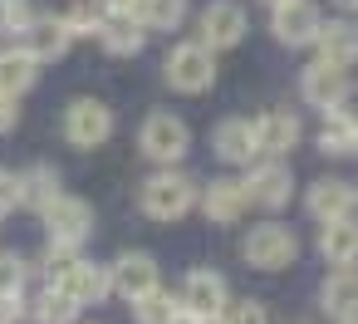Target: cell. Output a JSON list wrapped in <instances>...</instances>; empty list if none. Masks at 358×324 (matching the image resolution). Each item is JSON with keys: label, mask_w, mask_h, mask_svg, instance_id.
<instances>
[{"label": "cell", "mask_w": 358, "mask_h": 324, "mask_svg": "<svg viewBox=\"0 0 358 324\" xmlns=\"http://www.w3.org/2000/svg\"><path fill=\"white\" fill-rule=\"evenodd\" d=\"M196 206V182L187 177V172H152L148 182H143V211L152 216V221H177V216H187Z\"/></svg>", "instance_id": "1"}, {"label": "cell", "mask_w": 358, "mask_h": 324, "mask_svg": "<svg viewBox=\"0 0 358 324\" xmlns=\"http://www.w3.org/2000/svg\"><path fill=\"white\" fill-rule=\"evenodd\" d=\"M241 255H245V265H255V270H285V265H294L299 241H294L289 226L260 221V226H250V236L241 241Z\"/></svg>", "instance_id": "2"}, {"label": "cell", "mask_w": 358, "mask_h": 324, "mask_svg": "<svg viewBox=\"0 0 358 324\" xmlns=\"http://www.w3.org/2000/svg\"><path fill=\"white\" fill-rule=\"evenodd\" d=\"M138 148H143L152 162L172 167V162L187 157V148H192V128H187L177 113H148V118H143V133H138Z\"/></svg>", "instance_id": "3"}, {"label": "cell", "mask_w": 358, "mask_h": 324, "mask_svg": "<svg viewBox=\"0 0 358 324\" xmlns=\"http://www.w3.org/2000/svg\"><path fill=\"white\" fill-rule=\"evenodd\" d=\"M216 50H206V45H177L167 59H162V79L172 84V89H182V94H201V89H211L216 84V59H211Z\"/></svg>", "instance_id": "4"}, {"label": "cell", "mask_w": 358, "mask_h": 324, "mask_svg": "<svg viewBox=\"0 0 358 324\" xmlns=\"http://www.w3.org/2000/svg\"><path fill=\"white\" fill-rule=\"evenodd\" d=\"M64 138L74 148H103L113 138V108L99 99H74L64 113Z\"/></svg>", "instance_id": "5"}, {"label": "cell", "mask_w": 358, "mask_h": 324, "mask_svg": "<svg viewBox=\"0 0 358 324\" xmlns=\"http://www.w3.org/2000/svg\"><path fill=\"white\" fill-rule=\"evenodd\" d=\"M45 231H50V246H79V241L94 231V211H89V202L59 192V197L45 206Z\"/></svg>", "instance_id": "6"}, {"label": "cell", "mask_w": 358, "mask_h": 324, "mask_svg": "<svg viewBox=\"0 0 358 324\" xmlns=\"http://www.w3.org/2000/svg\"><path fill=\"white\" fill-rule=\"evenodd\" d=\"M319 25H324V15H319L314 0H285V6H275V20H270L275 40H280V45H289V50L314 45Z\"/></svg>", "instance_id": "7"}, {"label": "cell", "mask_w": 358, "mask_h": 324, "mask_svg": "<svg viewBox=\"0 0 358 324\" xmlns=\"http://www.w3.org/2000/svg\"><path fill=\"white\" fill-rule=\"evenodd\" d=\"M299 94H304V104L309 108H324V113H334V108H343V99H348V74L338 69V64H309L304 69V79H299Z\"/></svg>", "instance_id": "8"}, {"label": "cell", "mask_w": 358, "mask_h": 324, "mask_svg": "<svg viewBox=\"0 0 358 324\" xmlns=\"http://www.w3.org/2000/svg\"><path fill=\"white\" fill-rule=\"evenodd\" d=\"M245 40V10L236 0H211L201 10V45L206 50H231Z\"/></svg>", "instance_id": "9"}, {"label": "cell", "mask_w": 358, "mask_h": 324, "mask_svg": "<svg viewBox=\"0 0 358 324\" xmlns=\"http://www.w3.org/2000/svg\"><path fill=\"white\" fill-rule=\"evenodd\" d=\"M289 187H294V172H289L285 162H260V167H250V177H245V202L275 211V206L289 202Z\"/></svg>", "instance_id": "10"}, {"label": "cell", "mask_w": 358, "mask_h": 324, "mask_svg": "<svg viewBox=\"0 0 358 324\" xmlns=\"http://www.w3.org/2000/svg\"><path fill=\"white\" fill-rule=\"evenodd\" d=\"M55 290H64L74 304H99L108 290H113V275L94 260H74L64 275H55Z\"/></svg>", "instance_id": "11"}, {"label": "cell", "mask_w": 358, "mask_h": 324, "mask_svg": "<svg viewBox=\"0 0 358 324\" xmlns=\"http://www.w3.org/2000/svg\"><path fill=\"white\" fill-rule=\"evenodd\" d=\"M113 275V290L123 295V300H143V295H152L157 290V260L152 255H143V251H128V255H118V265L108 270Z\"/></svg>", "instance_id": "12"}, {"label": "cell", "mask_w": 358, "mask_h": 324, "mask_svg": "<svg viewBox=\"0 0 358 324\" xmlns=\"http://www.w3.org/2000/svg\"><path fill=\"white\" fill-rule=\"evenodd\" d=\"M99 40H103V50H108V55L133 59V55L143 50L148 30H143V20H138L133 10H108V15L99 20Z\"/></svg>", "instance_id": "13"}, {"label": "cell", "mask_w": 358, "mask_h": 324, "mask_svg": "<svg viewBox=\"0 0 358 324\" xmlns=\"http://www.w3.org/2000/svg\"><path fill=\"white\" fill-rule=\"evenodd\" d=\"M25 50L40 59V64H50V59H64L69 55V45H74V35H69V25H64V15H35V25L25 30Z\"/></svg>", "instance_id": "14"}, {"label": "cell", "mask_w": 358, "mask_h": 324, "mask_svg": "<svg viewBox=\"0 0 358 324\" xmlns=\"http://www.w3.org/2000/svg\"><path fill=\"white\" fill-rule=\"evenodd\" d=\"M221 304H226V280L216 270H192L182 285V309L211 319V314H221Z\"/></svg>", "instance_id": "15"}, {"label": "cell", "mask_w": 358, "mask_h": 324, "mask_svg": "<svg viewBox=\"0 0 358 324\" xmlns=\"http://www.w3.org/2000/svg\"><path fill=\"white\" fill-rule=\"evenodd\" d=\"M299 143V118L285 113V108H270L265 118H255V148L270 153V157H285L289 148Z\"/></svg>", "instance_id": "16"}, {"label": "cell", "mask_w": 358, "mask_h": 324, "mask_svg": "<svg viewBox=\"0 0 358 324\" xmlns=\"http://www.w3.org/2000/svg\"><path fill=\"white\" fill-rule=\"evenodd\" d=\"M201 211H206V221H216V226L241 221V211H245V182L216 177V182L201 192Z\"/></svg>", "instance_id": "17"}, {"label": "cell", "mask_w": 358, "mask_h": 324, "mask_svg": "<svg viewBox=\"0 0 358 324\" xmlns=\"http://www.w3.org/2000/svg\"><path fill=\"white\" fill-rule=\"evenodd\" d=\"M314 45H319V59H324V64L348 69V64L358 59V25H353V20H329V25H319Z\"/></svg>", "instance_id": "18"}, {"label": "cell", "mask_w": 358, "mask_h": 324, "mask_svg": "<svg viewBox=\"0 0 358 324\" xmlns=\"http://www.w3.org/2000/svg\"><path fill=\"white\" fill-rule=\"evenodd\" d=\"M40 79V59L30 50H0V99H20Z\"/></svg>", "instance_id": "19"}, {"label": "cell", "mask_w": 358, "mask_h": 324, "mask_svg": "<svg viewBox=\"0 0 358 324\" xmlns=\"http://www.w3.org/2000/svg\"><path fill=\"white\" fill-rule=\"evenodd\" d=\"M319 251H324L329 265H353V260H358V221H353V216L324 221V231H319Z\"/></svg>", "instance_id": "20"}, {"label": "cell", "mask_w": 358, "mask_h": 324, "mask_svg": "<svg viewBox=\"0 0 358 324\" xmlns=\"http://www.w3.org/2000/svg\"><path fill=\"white\" fill-rule=\"evenodd\" d=\"M324 309L334 319H358V270L353 265H338L329 280H324Z\"/></svg>", "instance_id": "21"}, {"label": "cell", "mask_w": 358, "mask_h": 324, "mask_svg": "<svg viewBox=\"0 0 358 324\" xmlns=\"http://www.w3.org/2000/svg\"><path fill=\"white\" fill-rule=\"evenodd\" d=\"M216 153L226 162H250L260 148H255V123L250 118H226L216 123Z\"/></svg>", "instance_id": "22"}, {"label": "cell", "mask_w": 358, "mask_h": 324, "mask_svg": "<svg viewBox=\"0 0 358 324\" xmlns=\"http://www.w3.org/2000/svg\"><path fill=\"white\" fill-rule=\"evenodd\" d=\"M348 211H353V187H348V182L324 177V182L309 187V216H319V221H338V216H348Z\"/></svg>", "instance_id": "23"}, {"label": "cell", "mask_w": 358, "mask_h": 324, "mask_svg": "<svg viewBox=\"0 0 358 324\" xmlns=\"http://www.w3.org/2000/svg\"><path fill=\"white\" fill-rule=\"evenodd\" d=\"M319 148L343 157V153H358V118H348L343 108L324 113V128H319Z\"/></svg>", "instance_id": "24"}, {"label": "cell", "mask_w": 358, "mask_h": 324, "mask_svg": "<svg viewBox=\"0 0 358 324\" xmlns=\"http://www.w3.org/2000/svg\"><path fill=\"white\" fill-rule=\"evenodd\" d=\"M133 15L143 20V30H177L187 20V0H138Z\"/></svg>", "instance_id": "25"}, {"label": "cell", "mask_w": 358, "mask_h": 324, "mask_svg": "<svg viewBox=\"0 0 358 324\" xmlns=\"http://www.w3.org/2000/svg\"><path fill=\"white\" fill-rule=\"evenodd\" d=\"M55 197H59V172H55V167H45V162H40V167H30V172L20 177V202H30V206H40V211H45Z\"/></svg>", "instance_id": "26"}, {"label": "cell", "mask_w": 358, "mask_h": 324, "mask_svg": "<svg viewBox=\"0 0 358 324\" xmlns=\"http://www.w3.org/2000/svg\"><path fill=\"white\" fill-rule=\"evenodd\" d=\"M74 314H79V304L64 290H45L35 300V324H74Z\"/></svg>", "instance_id": "27"}, {"label": "cell", "mask_w": 358, "mask_h": 324, "mask_svg": "<svg viewBox=\"0 0 358 324\" xmlns=\"http://www.w3.org/2000/svg\"><path fill=\"white\" fill-rule=\"evenodd\" d=\"M182 309V300H172V295H162V290H152V295H143L138 300V324H172V314Z\"/></svg>", "instance_id": "28"}, {"label": "cell", "mask_w": 358, "mask_h": 324, "mask_svg": "<svg viewBox=\"0 0 358 324\" xmlns=\"http://www.w3.org/2000/svg\"><path fill=\"white\" fill-rule=\"evenodd\" d=\"M30 25H35L30 0H0V35H25Z\"/></svg>", "instance_id": "29"}, {"label": "cell", "mask_w": 358, "mask_h": 324, "mask_svg": "<svg viewBox=\"0 0 358 324\" xmlns=\"http://www.w3.org/2000/svg\"><path fill=\"white\" fill-rule=\"evenodd\" d=\"M216 324H270V319H265V304H255V300H226Z\"/></svg>", "instance_id": "30"}, {"label": "cell", "mask_w": 358, "mask_h": 324, "mask_svg": "<svg viewBox=\"0 0 358 324\" xmlns=\"http://www.w3.org/2000/svg\"><path fill=\"white\" fill-rule=\"evenodd\" d=\"M25 285V260L20 255H0V300H15Z\"/></svg>", "instance_id": "31"}, {"label": "cell", "mask_w": 358, "mask_h": 324, "mask_svg": "<svg viewBox=\"0 0 358 324\" xmlns=\"http://www.w3.org/2000/svg\"><path fill=\"white\" fill-rule=\"evenodd\" d=\"M99 20H103V15H99L94 6H74V10L64 15V25H69V35H99Z\"/></svg>", "instance_id": "32"}, {"label": "cell", "mask_w": 358, "mask_h": 324, "mask_svg": "<svg viewBox=\"0 0 358 324\" xmlns=\"http://www.w3.org/2000/svg\"><path fill=\"white\" fill-rule=\"evenodd\" d=\"M15 206H20V177L0 167V216H6V211H15Z\"/></svg>", "instance_id": "33"}, {"label": "cell", "mask_w": 358, "mask_h": 324, "mask_svg": "<svg viewBox=\"0 0 358 324\" xmlns=\"http://www.w3.org/2000/svg\"><path fill=\"white\" fill-rule=\"evenodd\" d=\"M15 128V99H0V133Z\"/></svg>", "instance_id": "34"}, {"label": "cell", "mask_w": 358, "mask_h": 324, "mask_svg": "<svg viewBox=\"0 0 358 324\" xmlns=\"http://www.w3.org/2000/svg\"><path fill=\"white\" fill-rule=\"evenodd\" d=\"M172 324H206V319H201V314H192V309H177V314H172Z\"/></svg>", "instance_id": "35"}, {"label": "cell", "mask_w": 358, "mask_h": 324, "mask_svg": "<svg viewBox=\"0 0 358 324\" xmlns=\"http://www.w3.org/2000/svg\"><path fill=\"white\" fill-rule=\"evenodd\" d=\"M103 6H108V10H133L138 0H103Z\"/></svg>", "instance_id": "36"}, {"label": "cell", "mask_w": 358, "mask_h": 324, "mask_svg": "<svg viewBox=\"0 0 358 324\" xmlns=\"http://www.w3.org/2000/svg\"><path fill=\"white\" fill-rule=\"evenodd\" d=\"M338 6H343V10H358V0H338Z\"/></svg>", "instance_id": "37"}, {"label": "cell", "mask_w": 358, "mask_h": 324, "mask_svg": "<svg viewBox=\"0 0 358 324\" xmlns=\"http://www.w3.org/2000/svg\"><path fill=\"white\" fill-rule=\"evenodd\" d=\"M270 6H285V0H270Z\"/></svg>", "instance_id": "38"}, {"label": "cell", "mask_w": 358, "mask_h": 324, "mask_svg": "<svg viewBox=\"0 0 358 324\" xmlns=\"http://www.w3.org/2000/svg\"><path fill=\"white\" fill-rule=\"evenodd\" d=\"M0 324H15V319H0Z\"/></svg>", "instance_id": "39"}, {"label": "cell", "mask_w": 358, "mask_h": 324, "mask_svg": "<svg viewBox=\"0 0 358 324\" xmlns=\"http://www.w3.org/2000/svg\"><path fill=\"white\" fill-rule=\"evenodd\" d=\"M353 202H358V187H353Z\"/></svg>", "instance_id": "40"}, {"label": "cell", "mask_w": 358, "mask_h": 324, "mask_svg": "<svg viewBox=\"0 0 358 324\" xmlns=\"http://www.w3.org/2000/svg\"><path fill=\"white\" fill-rule=\"evenodd\" d=\"M343 324H358V319H343Z\"/></svg>", "instance_id": "41"}]
</instances>
